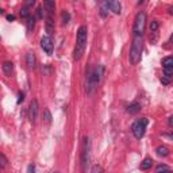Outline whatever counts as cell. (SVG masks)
I'll list each match as a JSON object with an SVG mask.
<instances>
[{
    "mask_svg": "<svg viewBox=\"0 0 173 173\" xmlns=\"http://www.w3.org/2000/svg\"><path fill=\"white\" fill-rule=\"evenodd\" d=\"M103 74H104V66L103 65H97L93 70H88V73H86V93L88 95H92L96 91L97 85L103 78Z\"/></svg>",
    "mask_w": 173,
    "mask_h": 173,
    "instance_id": "cell-1",
    "label": "cell"
},
{
    "mask_svg": "<svg viewBox=\"0 0 173 173\" xmlns=\"http://www.w3.org/2000/svg\"><path fill=\"white\" fill-rule=\"evenodd\" d=\"M86 39H88V29H86L85 24H83L77 30V39H76L74 51H73V58L76 61H78L83 57L85 47H86Z\"/></svg>",
    "mask_w": 173,
    "mask_h": 173,
    "instance_id": "cell-2",
    "label": "cell"
},
{
    "mask_svg": "<svg viewBox=\"0 0 173 173\" xmlns=\"http://www.w3.org/2000/svg\"><path fill=\"white\" fill-rule=\"evenodd\" d=\"M143 50V35H134L132 37V43L130 47L129 59L131 65H137L141 61V54Z\"/></svg>",
    "mask_w": 173,
    "mask_h": 173,
    "instance_id": "cell-3",
    "label": "cell"
},
{
    "mask_svg": "<svg viewBox=\"0 0 173 173\" xmlns=\"http://www.w3.org/2000/svg\"><path fill=\"white\" fill-rule=\"evenodd\" d=\"M145 27H146V14L143 11H139L134 19V26H132L134 35H143Z\"/></svg>",
    "mask_w": 173,
    "mask_h": 173,
    "instance_id": "cell-4",
    "label": "cell"
},
{
    "mask_svg": "<svg viewBox=\"0 0 173 173\" xmlns=\"http://www.w3.org/2000/svg\"><path fill=\"white\" fill-rule=\"evenodd\" d=\"M83 142V151H81V170L85 172L89 164V151H91V142L88 137H84Z\"/></svg>",
    "mask_w": 173,
    "mask_h": 173,
    "instance_id": "cell-5",
    "label": "cell"
},
{
    "mask_svg": "<svg viewBox=\"0 0 173 173\" xmlns=\"http://www.w3.org/2000/svg\"><path fill=\"white\" fill-rule=\"evenodd\" d=\"M146 126H147V119L146 118H142L139 120L134 122L131 126V131L134 134V137L137 139H141V138L145 135V130H146Z\"/></svg>",
    "mask_w": 173,
    "mask_h": 173,
    "instance_id": "cell-6",
    "label": "cell"
},
{
    "mask_svg": "<svg viewBox=\"0 0 173 173\" xmlns=\"http://www.w3.org/2000/svg\"><path fill=\"white\" fill-rule=\"evenodd\" d=\"M41 47H42V50L45 51L46 54L53 53V41H51V38L49 37V35L42 37V39H41Z\"/></svg>",
    "mask_w": 173,
    "mask_h": 173,
    "instance_id": "cell-7",
    "label": "cell"
},
{
    "mask_svg": "<svg viewBox=\"0 0 173 173\" xmlns=\"http://www.w3.org/2000/svg\"><path fill=\"white\" fill-rule=\"evenodd\" d=\"M38 112H39L38 102L37 100H31V103H30V108H29V116H30V120H31L32 123H35V120H37Z\"/></svg>",
    "mask_w": 173,
    "mask_h": 173,
    "instance_id": "cell-8",
    "label": "cell"
},
{
    "mask_svg": "<svg viewBox=\"0 0 173 173\" xmlns=\"http://www.w3.org/2000/svg\"><path fill=\"white\" fill-rule=\"evenodd\" d=\"M105 4H107V7L110 8V11H112L114 14H116V15H119V14H120L122 4L119 2H107Z\"/></svg>",
    "mask_w": 173,
    "mask_h": 173,
    "instance_id": "cell-9",
    "label": "cell"
},
{
    "mask_svg": "<svg viewBox=\"0 0 173 173\" xmlns=\"http://www.w3.org/2000/svg\"><path fill=\"white\" fill-rule=\"evenodd\" d=\"M46 31H47V34H53L54 31V20H53V16H51V14H47V16H46Z\"/></svg>",
    "mask_w": 173,
    "mask_h": 173,
    "instance_id": "cell-10",
    "label": "cell"
},
{
    "mask_svg": "<svg viewBox=\"0 0 173 173\" xmlns=\"http://www.w3.org/2000/svg\"><path fill=\"white\" fill-rule=\"evenodd\" d=\"M26 64H27V66H29L30 69H32V68H35V64H37V59H35L34 53H31V51H29V53L26 54Z\"/></svg>",
    "mask_w": 173,
    "mask_h": 173,
    "instance_id": "cell-11",
    "label": "cell"
},
{
    "mask_svg": "<svg viewBox=\"0 0 173 173\" xmlns=\"http://www.w3.org/2000/svg\"><path fill=\"white\" fill-rule=\"evenodd\" d=\"M153 166V159L151 158H145L142 162H141V165H139V168H141V170H149L150 168Z\"/></svg>",
    "mask_w": 173,
    "mask_h": 173,
    "instance_id": "cell-12",
    "label": "cell"
},
{
    "mask_svg": "<svg viewBox=\"0 0 173 173\" xmlns=\"http://www.w3.org/2000/svg\"><path fill=\"white\" fill-rule=\"evenodd\" d=\"M12 70H14V64L11 61H5L4 64H3V72L7 76H10L11 73H12Z\"/></svg>",
    "mask_w": 173,
    "mask_h": 173,
    "instance_id": "cell-13",
    "label": "cell"
},
{
    "mask_svg": "<svg viewBox=\"0 0 173 173\" xmlns=\"http://www.w3.org/2000/svg\"><path fill=\"white\" fill-rule=\"evenodd\" d=\"M156 153H157V156H159V157H168L169 156V149H168L166 146H158V147L156 149Z\"/></svg>",
    "mask_w": 173,
    "mask_h": 173,
    "instance_id": "cell-14",
    "label": "cell"
},
{
    "mask_svg": "<svg viewBox=\"0 0 173 173\" xmlns=\"http://www.w3.org/2000/svg\"><path fill=\"white\" fill-rule=\"evenodd\" d=\"M139 110H141V104H139V103H131V104L127 107V111H129L130 114H137Z\"/></svg>",
    "mask_w": 173,
    "mask_h": 173,
    "instance_id": "cell-15",
    "label": "cell"
},
{
    "mask_svg": "<svg viewBox=\"0 0 173 173\" xmlns=\"http://www.w3.org/2000/svg\"><path fill=\"white\" fill-rule=\"evenodd\" d=\"M43 7H45V10L47 11V14H53L54 11V2H51V0H46L45 3H43Z\"/></svg>",
    "mask_w": 173,
    "mask_h": 173,
    "instance_id": "cell-16",
    "label": "cell"
},
{
    "mask_svg": "<svg viewBox=\"0 0 173 173\" xmlns=\"http://www.w3.org/2000/svg\"><path fill=\"white\" fill-rule=\"evenodd\" d=\"M69 20H70V15H69V12L68 11H62V14H61V22H62V24H68L69 23Z\"/></svg>",
    "mask_w": 173,
    "mask_h": 173,
    "instance_id": "cell-17",
    "label": "cell"
},
{
    "mask_svg": "<svg viewBox=\"0 0 173 173\" xmlns=\"http://www.w3.org/2000/svg\"><path fill=\"white\" fill-rule=\"evenodd\" d=\"M34 26H35V18L30 15L29 18H27V30H29V31H31V30L34 29Z\"/></svg>",
    "mask_w": 173,
    "mask_h": 173,
    "instance_id": "cell-18",
    "label": "cell"
},
{
    "mask_svg": "<svg viewBox=\"0 0 173 173\" xmlns=\"http://www.w3.org/2000/svg\"><path fill=\"white\" fill-rule=\"evenodd\" d=\"M162 65L164 68H173V57H166L162 59Z\"/></svg>",
    "mask_w": 173,
    "mask_h": 173,
    "instance_id": "cell-19",
    "label": "cell"
},
{
    "mask_svg": "<svg viewBox=\"0 0 173 173\" xmlns=\"http://www.w3.org/2000/svg\"><path fill=\"white\" fill-rule=\"evenodd\" d=\"M43 122H45V123H50L51 122V114H50V111L47 110V108H45V110H43Z\"/></svg>",
    "mask_w": 173,
    "mask_h": 173,
    "instance_id": "cell-20",
    "label": "cell"
},
{
    "mask_svg": "<svg viewBox=\"0 0 173 173\" xmlns=\"http://www.w3.org/2000/svg\"><path fill=\"white\" fill-rule=\"evenodd\" d=\"M156 170H157V173H165L170 169H169V166H166V165H158V166L156 168Z\"/></svg>",
    "mask_w": 173,
    "mask_h": 173,
    "instance_id": "cell-21",
    "label": "cell"
},
{
    "mask_svg": "<svg viewBox=\"0 0 173 173\" xmlns=\"http://www.w3.org/2000/svg\"><path fill=\"white\" fill-rule=\"evenodd\" d=\"M158 30V22L157 20H151L150 22V31L151 32H156Z\"/></svg>",
    "mask_w": 173,
    "mask_h": 173,
    "instance_id": "cell-22",
    "label": "cell"
},
{
    "mask_svg": "<svg viewBox=\"0 0 173 173\" xmlns=\"http://www.w3.org/2000/svg\"><path fill=\"white\" fill-rule=\"evenodd\" d=\"M20 16H22V18H29V16H30V11H29V8H27V7H23V8H22V10H20Z\"/></svg>",
    "mask_w": 173,
    "mask_h": 173,
    "instance_id": "cell-23",
    "label": "cell"
},
{
    "mask_svg": "<svg viewBox=\"0 0 173 173\" xmlns=\"http://www.w3.org/2000/svg\"><path fill=\"white\" fill-rule=\"evenodd\" d=\"M0 159H2V169H5L7 165H8V161H7V158H5V156L3 153L0 154Z\"/></svg>",
    "mask_w": 173,
    "mask_h": 173,
    "instance_id": "cell-24",
    "label": "cell"
},
{
    "mask_svg": "<svg viewBox=\"0 0 173 173\" xmlns=\"http://www.w3.org/2000/svg\"><path fill=\"white\" fill-rule=\"evenodd\" d=\"M164 73H165V76H166L168 78L172 77L173 76V68H164Z\"/></svg>",
    "mask_w": 173,
    "mask_h": 173,
    "instance_id": "cell-25",
    "label": "cell"
},
{
    "mask_svg": "<svg viewBox=\"0 0 173 173\" xmlns=\"http://www.w3.org/2000/svg\"><path fill=\"white\" fill-rule=\"evenodd\" d=\"M91 173H103V169H102V166H100V165H95V166L92 168Z\"/></svg>",
    "mask_w": 173,
    "mask_h": 173,
    "instance_id": "cell-26",
    "label": "cell"
},
{
    "mask_svg": "<svg viewBox=\"0 0 173 173\" xmlns=\"http://www.w3.org/2000/svg\"><path fill=\"white\" fill-rule=\"evenodd\" d=\"M107 8L108 7H107V4H105V3H104V5L100 8V15H102L103 18H105V16H107Z\"/></svg>",
    "mask_w": 173,
    "mask_h": 173,
    "instance_id": "cell-27",
    "label": "cell"
},
{
    "mask_svg": "<svg viewBox=\"0 0 173 173\" xmlns=\"http://www.w3.org/2000/svg\"><path fill=\"white\" fill-rule=\"evenodd\" d=\"M38 18H39V19H42L43 18V11H46L45 10V7H38Z\"/></svg>",
    "mask_w": 173,
    "mask_h": 173,
    "instance_id": "cell-28",
    "label": "cell"
},
{
    "mask_svg": "<svg viewBox=\"0 0 173 173\" xmlns=\"http://www.w3.org/2000/svg\"><path fill=\"white\" fill-rule=\"evenodd\" d=\"M27 173H35V166L32 164L29 165V168H27Z\"/></svg>",
    "mask_w": 173,
    "mask_h": 173,
    "instance_id": "cell-29",
    "label": "cell"
},
{
    "mask_svg": "<svg viewBox=\"0 0 173 173\" xmlns=\"http://www.w3.org/2000/svg\"><path fill=\"white\" fill-rule=\"evenodd\" d=\"M23 100H24V93H23V92H20V93H19V96H18V104H20Z\"/></svg>",
    "mask_w": 173,
    "mask_h": 173,
    "instance_id": "cell-30",
    "label": "cell"
},
{
    "mask_svg": "<svg viewBox=\"0 0 173 173\" xmlns=\"http://www.w3.org/2000/svg\"><path fill=\"white\" fill-rule=\"evenodd\" d=\"M168 124H169V126H172V127H173V115H172V116H169V118H168Z\"/></svg>",
    "mask_w": 173,
    "mask_h": 173,
    "instance_id": "cell-31",
    "label": "cell"
},
{
    "mask_svg": "<svg viewBox=\"0 0 173 173\" xmlns=\"http://www.w3.org/2000/svg\"><path fill=\"white\" fill-rule=\"evenodd\" d=\"M161 83H162V84H169V78H166V77H161Z\"/></svg>",
    "mask_w": 173,
    "mask_h": 173,
    "instance_id": "cell-32",
    "label": "cell"
},
{
    "mask_svg": "<svg viewBox=\"0 0 173 173\" xmlns=\"http://www.w3.org/2000/svg\"><path fill=\"white\" fill-rule=\"evenodd\" d=\"M7 20H10V22L15 20V16H14V15H7Z\"/></svg>",
    "mask_w": 173,
    "mask_h": 173,
    "instance_id": "cell-33",
    "label": "cell"
},
{
    "mask_svg": "<svg viewBox=\"0 0 173 173\" xmlns=\"http://www.w3.org/2000/svg\"><path fill=\"white\" fill-rule=\"evenodd\" d=\"M34 4V0H29V2H26V7H29V5H32Z\"/></svg>",
    "mask_w": 173,
    "mask_h": 173,
    "instance_id": "cell-34",
    "label": "cell"
},
{
    "mask_svg": "<svg viewBox=\"0 0 173 173\" xmlns=\"http://www.w3.org/2000/svg\"><path fill=\"white\" fill-rule=\"evenodd\" d=\"M166 137H169V138H170V139H172V141H173V131H172V132H170V134H166Z\"/></svg>",
    "mask_w": 173,
    "mask_h": 173,
    "instance_id": "cell-35",
    "label": "cell"
},
{
    "mask_svg": "<svg viewBox=\"0 0 173 173\" xmlns=\"http://www.w3.org/2000/svg\"><path fill=\"white\" fill-rule=\"evenodd\" d=\"M169 14H170V15H173V5H172V7H169Z\"/></svg>",
    "mask_w": 173,
    "mask_h": 173,
    "instance_id": "cell-36",
    "label": "cell"
},
{
    "mask_svg": "<svg viewBox=\"0 0 173 173\" xmlns=\"http://www.w3.org/2000/svg\"><path fill=\"white\" fill-rule=\"evenodd\" d=\"M170 42H173V35H172V37H170Z\"/></svg>",
    "mask_w": 173,
    "mask_h": 173,
    "instance_id": "cell-37",
    "label": "cell"
}]
</instances>
